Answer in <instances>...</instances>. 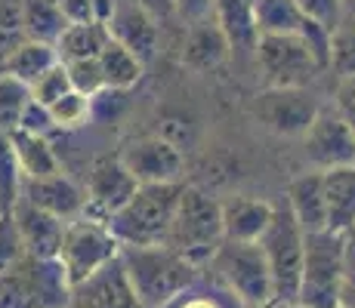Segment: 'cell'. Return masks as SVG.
I'll return each mask as SVG.
<instances>
[{"label": "cell", "mask_w": 355, "mask_h": 308, "mask_svg": "<svg viewBox=\"0 0 355 308\" xmlns=\"http://www.w3.org/2000/svg\"><path fill=\"white\" fill-rule=\"evenodd\" d=\"M121 265H124L136 296L148 308H164L173 302L186 287H192L204 269L189 262L173 246H121Z\"/></svg>", "instance_id": "obj_2"}, {"label": "cell", "mask_w": 355, "mask_h": 308, "mask_svg": "<svg viewBox=\"0 0 355 308\" xmlns=\"http://www.w3.org/2000/svg\"><path fill=\"white\" fill-rule=\"evenodd\" d=\"M337 78H349L355 74V28H337L331 34V65Z\"/></svg>", "instance_id": "obj_35"}, {"label": "cell", "mask_w": 355, "mask_h": 308, "mask_svg": "<svg viewBox=\"0 0 355 308\" xmlns=\"http://www.w3.org/2000/svg\"><path fill=\"white\" fill-rule=\"evenodd\" d=\"M254 59L266 87H309L331 65V34H259Z\"/></svg>", "instance_id": "obj_1"}, {"label": "cell", "mask_w": 355, "mask_h": 308, "mask_svg": "<svg viewBox=\"0 0 355 308\" xmlns=\"http://www.w3.org/2000/svg\"><path fill=\"white\" fill-rule=\"evenodd\" d=\"M340 305L355 308V237L346 241V262H343V284H340Z\"/></svg>", "instance_id": "obj_40"}, {"label": "cell", "mask_w": 355, "mask_h": 308, "mask_svg": "<svg viewBox=\"0 0 355 308\" xmlns=\"http://www.w3.org/2000/svg\"><path fill=\"white\" fill-rule=\"evenodd\" d=\"M22 167H19L16 148H12V139L6 133H0V197H3V207L12 210V203L22 194Z\"/></svg>", "instance_id": "obj_31"}, {"label": "cell", "mask_w": 355, "mask_h": 308, "mask_svg": "<svg viewBox=\"0 0 355 308\" xmlns=\"http://www.w3.org/2000/svg\"><path fill=\"white\" fill-rule=\"evenodd\" d=\"M90 108H93V99L78 90L65 93L62 99H56L46 111H50V120L56 129H78L84 127L87 118H90Z\"/></svg>", "instance_id": "obj_32"}, {"label": "cell", "mask_w": 355, "mask_h": 308, "mask_svg": "<svg viewBox=\"0 0 355 308\" xmlns=\"http://www.w3.org/2000/svg\"><path fill=\"white\" fill-rule=\"evenodd\" d=\"M322 102L309 93V87H266L254 102V114L266 129L288 139H303L312 127Z\"/></svg>", "instance_id": "obj_10"}, {"label": "cell", "mask_w": 355, "mask_h": 308, "mask_svg": "<svg viewBox=\"0 0 355 308\" xmlns=\"http://www.w3.org/2000/svg\"><path fill=\"white\" fill-rule=\"evenodd\" d=\"M74 87H71V78H68V68H65V62H56V65L50 68L46 74H40L37 80L31 84V99L37 102V105H44V108H50L56 99H62L65 93H71Z\"/></svg>", "instance_id": "obj_33"}, {"label": "cell", "mask_w": 355, "mask_h": 308, "mask_svg": "<svg viewBox=\"0 0 355 308\" xmlns=\"http://www.w3.org/2000/svg\"><path fill=\"white\" fill-rule=\"evenodd\" d=\"M10 139H12V148H16L25 179H46V176L62 173V161H59L50 136L31 133V129H16Z\"/></svg>", "instance_id": "obj_22"}, {"label": "cell", "mask_w": 355, "mask_h": 308, "mask_svg": "<svg viewBox=\"0 0 355 308\" xmlns=\"http://www.w3.org/2000/svg\"><path fill=\"white\" fill-rule=\"evenodd\" d=\"M259 308H303V305H300L297 299H269V302Z\"/></svg>", "instance_id": "obj_43"}, {"label": "cell", "mask_w": 355, "mask_h": 308, "mask_svg": "<svg viewBox=\"0 0 355 308\" xmlns=\"http://www.w3.org/2000/svg\"><path fill=\"white\" fill-rule=\"evenodd\" d=\"M176 12L180 19L189 25H198V22H207V19H216V0H173Z\"/></svg>", "instance_id": "obj_39"}, {"label": "cell", "mask_w": 355, "mask_h": 308, "mask_svg": "<svg viewBox=\"0 0 355 308\" xmlns=\"http://www.w3.org/2000/svg\"><path fill=\"white\" fill-rule=\"evenodd\" d=\"M254 19H257L259 34H315V31H324V28H318L315 22H309L293 0H254Z\"/></svg>", "instance_id": "obj_24"}, {"label": "cell", "mask_w": 355, "mask_h": 308, "mask_svg": "<svg viewBox=\"0 0 355 308\" xmlns=\"http://www.w3.org/2000/svg\"><path fill=\"white\" fill-rule=\"evenodd\" d=\"M99 65H102V74H105V87L114 93H124L130 87H136L142 71H146V62L136 53H130L124 44H118L114 37H108V44L102 46Z\"/></svg>", "instance_id": "obj_27"}, {"label": "cell", "mask_w": 355, "mask_h": 308, "mask_svg": "<svg viewBox=\"0 0 355 308\" xmlns=\"http://www.w3.org/2000/svg\"><path fill=\"white\" fill-rule=\"evenodd\" d=\"M324 203H327V228L349 235L355 225V163L337 170H322Z\"/></svg>", "instance_id": "obj_21"}, {"label": "cell", "mask_w": 355, "mask_h": 308, "mask_svg": "<svg viewBox=\"0 0 355 308\" xmlns=\"http://www.w3.org/2000/svg\"><path fill=\"white\" fill-rule=\"evenodd\" d=\"M56 3L65 12L68 22H99L93 0H56Z\"/></svg>", "instance_id": "obj_41"}, {"label": "cell", "mask_w": 355, "mask_h": 308, "mask_svg": "<svg viewBox=\"0 0 355 308\" xmlns=\"http://www.w3.org/2000/svg\"><path fill=\"white\" fill-rule=\"evenodd\" d=\"M223 241H226V231H223V201L210 197L207 191L195 188V185H186L180 194L173 225H170L167 246L182 253L198 269H207Z\"/></svg>", "instance_id": "obj_4"}, {"label": "cell", "mask_w": 355, "mask_h": 308, "mask_svg": "<svg viewBox=\"0 0 355 308\" xmlns=\"http://www.w3.org/2000/svg\"><path fill=\"white\" fill-rule=\"evenodd\" d=\"M303 157L309 170H337L355 163V129L334 105H322L303 136Z\"/></svg>", "instance_id": "obj_11"}, {"label": "cell", "mask_w": 355, "mask_h": 308, "mask_svg": "<svg viewBox=\"0 0 355 308\" xmlns=\"http://www.w3.org/2000/svg\"><path fill=\"white\" fill-rule=\"evenodd\" d=\"M334 108L343 114V120L355 129V74L349 78H337V87H334Z\"/></svg>", "instance_id": "obj_38"}, {"label": "cell", "mask_w": 355, "mask_h": 308, "mask_svg": "<svg viewBox=\"0 0 355 308\" xmlns=\"http://www.w3.org/2000/svg\"><path fill=\"white\" fill-rule=\"evenodd\" d=\"M340 28H355V0H343L340 6Z\"/></svg>", "instance_id": "obj_42"}, {"label": "cell", "mask_w": 355, "mask_h": 308, "mask_svg": "<svg viewBox=\"0 0 355 308\" xmlns=\"http://www.w3.org/2000/svg\"><path fill=\"white\" fill-rule=\"evenodd\" d=\"M108 25L105 22H71L62 31V37L56 40V50L62 62L74 59H96L102 46L108 44Z\"/></svg>", "instance_id": "obj_28"}, {"label": "cell", "mask_w": 355, "mask_h": 308, "mask_svg": "<svg viewBox=\"0 0 355 308\" xmlns=\"http://www.w3.org/2000/svg\"><path fill=\"white\" fill-rule=\"evenodd\" d=\"M204 271H210L229 293H235V299L244 308H259L275 299L269 259L259 244L223 241Z\"/></svg>", "instance_id": "obj_5"}, {"label": "cell", "mask_w": 355, "mask_h": 308, "mask_svg": "<svg viewBox=\"0 0 355 308\" xmlns=\"http://www.w3.org/2000/svg\"><path fill=\"white\" fill-rule=\"evenodd\" d=\"M164 308H244V305L210 271H204L192 287H186L173 302H167Z\"/></svg>", "instance_id": "obj_29"}, {"label": "cell", "mask_w": 355, "mask_h": 308, "mask_svg": "<svg viewBox=\"0 0 355 308\" xmlns=\"http://www.w3.org/2000/svg\"><path fill=\"white\" fill-rule=\"evenodd\" d=\"M68 308H148V305L136 296L133 284H130L124 265H121V256H118L93 278L71 287Z\"/></svg>", "instance_id": "obj_14"}, {"label": "cell", "mask_w": 355, "mask_h": 308, "mask_svg": "<svg viewBox=\"0 0 355 308\" xmlns=\"http://www.w3.org/2000/svg\"><path fill=\"white\" fill-rule=\"evenodd\" d=\"M68 284L59 259L22 256L0 275V308H68Z\"/></svg>", "instance_id": "obj_6"}, {"label": "cell", "mask_w": 355, "mask_h": 308, "mask_svg": "<svg viewBox=\"0 0 355 308\" xmlns=\"http://www.w3.org/2000/svg\"><path fill=\"white\" fill-rule=\"evenodd\" d=\"M6 213V207H3V197H0V216H3Z\"/></svg>", "instance_id": "obj_44"}, {"label": "cell", "mask_w": 355, "mask_h": 308, "mask_svg": "<svg viewBox=\"0 0 355 308\" xmlns=\"http://www.w3.org/2000/svg\"><path fill=\"white\" fill-rule=\"evenodd\" d=\"M266 259H269L272 287H275V299H297L300 296V280H303V256H306V231L293 219L288 203H278L275 219H272L269 231L263 235Z\"/></svg>", "instance_id": "obj_9"}, {"label": "cell", "mask_w": 355, "mask_h": 308, "mask_svg": "<svg viewBox=\"0 0 355 308\" xmlns=\"http://www.w3.org/2000/svg\"><path fill=\"white\" fill-rule=\"evenodd\" d=\"M349 237H355V225H352V231H349Z\"/></svg>", "instance_id": "obj_45"}, {"label": "cell", "mask_w": 355, "mask_h": 308, "mask_svg": "<svg viewBox=\"0 0 355 308\" xmlns=\"http://www.w3.org/2000/svg\"><path fill=\"white\" fill-rule=\"evenodd\" d=\"M121 161L136 176L139 185H158V182H182V170H186V157L180 145L164 136H146V139H133L121 148Z\"/></svg>", "instance_id": "obj_13"}, {"label": "cell", "mask_w": 355, "mask_h": 308, "mask_svg": "<svg viewBox=\"0 0 355 308\" xmlns=\"http://www.w3.org/2000/svg\"><path fill=\"white\" fill-rule=\"evenodd\" d=\"M12 219L19 225V235H22L25 253L37 259H56L59 256V246H62V235H65V225L59 216L46 213V210L34 207L31 201L19 197L12 203Z\"/></svg>", "instance_id": "obj_16"}, {"label": "cell", "mask_w": 355, "mask_h": 308, "mask_svg": "<svg viewBox=\"0 0 355 308\" xmlns=\"http://www.w3.org/2000/svg\"><path fill=\"white\" fill-rule=\"evenodd\" d=\"M232 56V44L216 19L198 22L186 28V40H182V65L192 71H214Z\"/></svg>", "instance_id": "obj_20"}, {"label": "cell", "mask_w": 355, "mask_h": 308, "mask_svg": "<svg viewBox=\"0 0 355 308\" xmlns=\"http://www.w3.org/2000/svg\"><path fill=\"white\" fill-rule=\"evenodd\" d=\"M293 3H297L300 12H303L309 22H315L318 28H324L331 34L340 28V6H343V0H293Z\"/></svg>", "instance_id": "obj_37"}, {"label": "cell", "mask_w": 355, "mask_h": 308, "mask_svg": "<svg viewBox=\"0 0 355 308\" xmlns=\"http://www.w3.org/2000/svg\"><path fill=\"white\" fill-rule=\"evenodd\" d=\"M56 62H62V59H59L56 44H44V40L25 37V40H19V44L12 46L10 53H6L3 65H0V71L12 74L16 80H22V84L31 87L34 80H37L40 74L50 71Z\"/></svg>", "instance_id": "obj_23"}, {"label": "cell", "mask_w": 355, "mask_h": 308, "mask_svg": "<svg viewBox=\"0 0 355 308\" xmlns=\"http://www.w3.org/2000/svg\"><path fill=\"white\" fill-rule=\"evenodd\" d=\"M19 19H22L25 37L44 40V44H56L71 25L56 0H19Z\"/></svg>", "instance_id": "obj_26"}, {"label": "cell", "mask_w": 355, "mask_h": 308, "mask_svg": "<svg viewBox=\"0 0 355 308\" xmlns=\"http://www.w3.org/2000/svg\"><path fill=\"white\" fill-rule=\"evenodd\" d=\"M121 256V244L112 235L105 219H96L90 213L71 219L65 225L62 246H59V265H62L68 284H80V280L93 278L108 262Z\"/></svg>", "instance_id": "obj_8"}, {"label": "cell", "mask_w": 355, "mask_h": 308, "mask_svg": "<svg viewBox=\"0 0 355 308\" xmlns=\"http://www.w3.org/2000/svg\"><path fill=\"white\" fill-rule=\"evenodd\" d=\"M284 203L300 222V228L309 231H324L327 228V203H324V179L322 170H306L297 179H291Z\"/></svg>", "instance_id": "obj_19"}, {"label": "cell", "mask_w": 355, "mask_h": 308, "mask_svg": "<svg viewBox=\"0 0 355 308\" xmlns=\"http://www.w3.org/2000/svg\"><path fill=\"white\" fill-rule=\"evenodd\" d=\"M278 203L263 201V197L250 194H235L223 201V231L226 241H244V244H259L263 235L269 231L272 219H275Z\"/></svg>", "instance_id": "obj_18"}, {"label": "cell", "mask_w": 355, "mask_h": 308, "mask_svg": "<svg viewBox=\"0 0 355 308\" xmlns=\"http://www.w3.org/2000/svg\"><path fill=\"white\" fill-rule=\"evenodd\" d=\"M186 182L139 185L136 194L108 219V228L121 246H161L170 237L180 194Z\"/></svg>", "instance_id": "obj_3"}, {"label": "cell", "mask_w": 355, "mask_h": 308, "mask_svg": "<svg viewBox=\"0 0 355 308\" xmlns=\"http://www.w3.org/2000/svg\"><path fill=\"white\" fill-rule=\"evenodd\" d=\"M346 241L349 235L340 231H309L303 256V280H300L297 302L303 308H337L340 284H343Z\"/></svg>", "instance_id": "obj_7"}, {"label": "cell", "mask_w": 355, "mask_h": 308, "mask_svg": "<svg viewBox=\"0 0 355 308\" xmlns=\"http://www.w3.org/2000/svg\"><path fill=\"white\" fill-rule=\"evenodd\" d=\"M22 256H28V253H25L16 219H12L10 210H6V213L0 216V275H6Z\"/></svg>", "instance_id": "obj_36"}, {"label": "cell", "mask_w": 355, "mask_h": 308, "mask_svg": "<svg viewBox=\"0 0 355 308\" xmlns=\"http://www.w3.org/2000/svg\"><path fill=\"white\" fill-rule=\"evenodd\" d=\"M108 34L118 44H124L130 53H136L142 62H148L158 50V22L146 10V3L130 0V3H114V12L108 16Z\"/></svg>", "instance_id": "obj_17"}, {"label": "cell", "mask_w": 355, "mask_h": 308, "mask_svg": "<svg viewBox=\"0 0 355 308\" xmlns=\"http://www.w3.org/2000/svg\"><path fill=\"white\" fill-rule=\"evenodd\" d=\"M31 105V87L16 80L12 74L0 71V133L12 136L22 127L25 108Z\"/></svg>", "instance_id": "obj_30"}, {"label": "cell", "mask_w": 355, "mask_h": 308, "mask_svg": "<svg viewBox=\"0 0 355 308\" xmlns=\"http://www.w3.org/2000/svg\"><path fill=\"white\" fill-rule=\"evenodd\" d=\"M136 188H139V182L121 161V154H99L90 163V173L84 179L87 213L108 222L136 194Z\"/></svg>", "instance_id": "obj_12"}, {"label": "cell", "mask_w": 355, "mask_h": 308, "mask_svg": "<svg viewBox=\"0 0 355 308\" xmlns=\"http://www.w3.org/2000/svg\"><path fill=\"white\" fill-rule=\"evenodd\" d=\"M337 308H343V305H337Z\"/></svg>", "instance_id": "obj_46"}, {"label": "cell", "mask_w": 355, "mask_h": 308, "mask_svg": "<svg viewBox=\"0 0 355 308\" xmlns=\"http://www.w3.org/2000/svg\"><path fill=\"white\" fill-rule=\"evenodd\" d=\"M68 68V78H71V87L78 93L90 96L96 99L99 93H105V74H102V65H99V56L96 59H74V62H65Z\"/></svg>", "instance_id": "obj_34"}, {"label": "cell", "mask_w": 355, "mask_h": 308, "mask_svg": "<svg viewBox=\"0 0 355 308\" xmlns=\"http://www.w3.org/2000/svg\"><path fill=\"white\" fill-rule=\"evenodd\" d=\"M216 22L226 31L232 53H254L257 50V19H254V0H216Z\"/></svg>", "instance_id": "obj_25"}, {"label": "cell", "mask_w": 355, "mask_h": 308, "mask_svg": "<svg viewBox=\"0 0 355 308\" xmlns=\"http://www.w3.org/2000/svg\"><path fill=\"white\" fill-rule=\"evenodd\" d=\"M19 197L31 201L34 207L46 210V213L59 216L62 222H71V219L87 213L84 185L74 182L65 170L62 173H56V176H46V179H25L22 182V194Z\"/></svg>", "instance_id": "obj_15"}]
</instances>
